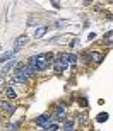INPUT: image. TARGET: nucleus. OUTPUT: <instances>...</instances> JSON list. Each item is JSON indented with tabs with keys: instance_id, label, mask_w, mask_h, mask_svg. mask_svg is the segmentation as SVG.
<instances>
[{
	"instance_id": "f03ea898",
	"label": "nucleus",
	"mask_w": 113,
	"mask_h": 131,
	"mask_svg": "<svg viewBox=\"0 0 113 131\" xmlns=\"http://www.w3.org/2000/svg\"><path fill=\"white\" fill-rule=\"evenodd\" d=\"M12 78H14V82H17V83H26V82H28V72H26V65L17 63L14 73H12Z\"/></svg>"
},
{
	"instance_id": "39448f33",
	"label": "nucleus",
	"mask_w": 113,
	"mask_h": 131,
	"mask_svg": "<svg viewBox=\"0 0 113 131\" xmlns=\"http://www.w3.org/2000/svg\"><path fill=\"white\" fill-rule=\"evenodd\" d=\"M14 65H17V60H15V54L12 56V58H9L7 61H5V65L2 67V73H7V72L10 70V68L14 67Z\"/></svg>"
},
{
	"instance_id": "1a4fd4ad",
	"label": "nucleus",
	"mask_w": 113,
	"mask_h": 131,
	"mask_svg": "<svg viewBox=\"0 0 113 131\" xmlns=\"http://www.w3.org/2000/svg\"><path fill=\"white\" fill-rule=\"evenodd\" d=\"M46 31H48V27H46V26H41V27H38V29L34 31L33 36H34V39H41L45 34H46Z\"/></svg>"
},
{
	"instance_id": "2eb2a0df",
	"label": "nucleus",
	"mask_w": 113,
	"mask_h": 131,
	"mask_svg": "<svg viewBox=\"0 0 113 131\" xmlns=\"http://www.w3.org/2000/svg\"><path fill=\"white\" fill-rule=\"evenodd\" d=\"M67 60H69V63H77V56L75 54H67Z\"/></svg>"
},
{
	"instance_id": "f8f14e48",
	"label": "nucleus",
	"mask_w": 113,
	"mask_h": 131,
	"mask_svg": "<svg viewBox=\"0 0 113 131\" xmlns=\"http://www.w3.org/2000/svg\"><path fill=\"white\" fill-rule=\"evenodd\" d=\"M43 129H46V131H57V129H60V128H58V124H53V123H48V124H46V126H45Z\"/></svg>"
},
{
	"instance_id": "ddd939ff",
	"label": "nucleus",
	"mask_w": 113,
	"mask_h": 131,
	"mask_svg": "<svg viewBox=\"0 0 113 131\" xmlns=\"http://www.w3.org/2000/svg\"><path fill=\"white\" fill-rule=\"evenodd\" d=\"M91 58H94V61H96V63H99V61L103 60V56H101V53H96V51H93V53H91Z\"/></svg>"
},
{
	"instance_id": "9b49d317",
	"label": "nucleus",
	"mask_w": 113,
	"mask_h": 131,
	"mask_svg": "<svg viewBox=\"0 0 113 131\" xmlns=\"http://www.w3.org/2000/svg\"><path fill=\"white\" fill-rule=\"evenodd\" d=\"M5 95H7L9 99H15V97H17V94L14 92V89H12V87H7V89H5Z\"/></svg>"
},
{
	"instance_id": "9d476101",
	"label": "nucleus",
	"mask_w": 113,
	"mask_h": 131,
	"mask_svg": "<svg viewBox=\"0 0 113 131\" xmlns=\"http://www.w3.org/2000/svg\"><path fill=\"white\" fill-rule=\"evenodd\" d=\"M14 54H17V53H14V51H7V53H4L2 56H0V63H5L9 58H12Z\"/></svg>"
},
{
	"instance_id": "4468645a",
	"label": "nucleus",
	"mask_w": 113,
	"mask_h": 131,
	"mask_svg": "<svg viewBox=\"0 0 113 131\" xmlns=\"http://www.w3.org/2000/svg\"><path fill=\"white\" fill-rule=\"evenodd\" d=\"M106 119H108V114H106V112H101V114L96 117V121H98V123H105Z\"/></svg>"
},
{
	"instance_id": "20e7f679",
	"label": "nucleus",
	"mask_w": 113,
	"mask_h": 131,
	"mask_svg": "<svg viewBox=\"0 0 113 131\" xmlns=\"http://www.w3.org/2000/svg\"><path fill=\"white\" fill-rule=\"evenodd\" d=\"M28 41H29V38H28V36H19V38L15 39V43H14V53H19L21 49L24 48L26 44H28Z\"/></svg>"
},
{
	"instance_id": "423d86ee",
	"label": "nucleus",
	"mask_w": 113,
	"mask_h": 131,
	"mask_svg": "<svg viewBox=\"0 0 113 131\" xmlns=\"http://www.w3.org/2000/svg\"><path fill=\"white\" fill-rule=\"evenodd\" d=\"M0 106H2V109H4L7 114H14V112H15V106H14V104H10L9 101H2Z\"/></svg>"
},
{
	"instance_id": "0eeeda50",
	"label": "nucleus",
	"mask_w": 113,
	"mask_h": 131,
	"mask_svg": "<svg viewBox=\"0 0 113 131\" xmlns=\"http://www.w3.org/2000/svg\"><path fill=\"white\" fill-rule=\"evenodd\" d=\"M50 114H43V116H39V117H36V124H39L41 128H45L46 124L50 123Z\"/></svg>"
},
{
	"instance_id": "f3484780",
	"label": "nucleus",
	"mask_w": 113,
	"mask_h": 131,
	"mask_svg": "<svg viewBox=\"0 0 113 131\" xmlns=\"http://www.w3.org/2000/svg\"><path fill=\"white\" fill-rule=\"evenodd\" d=\"M79 44V39H74V41H72V43H70V48H75V46H77Z\"/></svg>"
},
{
	"instance_id": "dca6fc26",
	"label": "nucleus",
	"mask_w": 113,
	"mask_h": 131,
	"mask_svg": "<svg viewBox=\"0 0 113 131\" xmlns=\"http://www.w3.org/2000/svg\"><path fill=\"white\" fill-rule=\"evenodd\" d=\"M72 128H74V121H67L64 124V129H72Z\"/></svg>"
},
{
	"instance_id": "7ed1b4c3",
	"label": "nucleus",
	"mask_w": 113,
	"mask_h": 131,
	"mask_svg": "<svg viewBox=\"0 0 113 131\" xmlns=\"http://www.w3.org/2000/svg\"><path fill=\"white\" fill-rule=\"evenodd\" d=\"M69 67V60H67V54H58L57 60H55V72L57 73H64Z\"/></svg>"
},
{
	"instance_id": "f257e3e1",
	"label": "nucleus",
	"mask_w": 113,
	"mask_h": 131,
	"mask_svg": "<svg viewBox=\"0 0 113 131\" xmlns=\"http://www.w3.org/2000/svg\"><path fill=\"white\" fill-rule=\"evenodd\" d=\"M51 65V56L48 54H38V56H31L28 65H26V72L28 77H33L36 72H43Z\"/></svg>"
},
{
	"instance_id": "6e6552de",
	"label": "nucleus",
	"mask_w": 113,
	"mask_h": 131,
	"mask_svg": "<svg viewBox=\"0 0 113 131\" xmlns=\"http://www.w3.org/2000/svg\"><path fill=\"white\" fill-rule=\"evenodd\" d=\"M53 117H55V119H58V121H64V119H65V109L62 106H58L57 109H55Z\"/></svg>"
},
{
	"instance_id": "a211bd4d",
	"label": "nucleus",
	"mask_w": 113,
	"mask_h": 131,
	"mask_svg": "<svg viewBox=\"0 0 113 131\" xmlns=\"http://www.w3.org/2000/svg\"><path fill=\"white\" fill-rule=\"evenodd\" d=\"M9 128H10V129H17V128H19V124H17V123H12Z\"/></svg>"
},
{
	"instance_id": "6ab92c4d",
	"label": "nucleus",
	"mask_w": 113,
	"mask_h": 131,
	"mask_svg": "<svg viewBox=\"0 0 113 131\" xmlns=\"http://www.w3.org/2000/svg\"><path fill=\"white\" fill-rule=\"evenodd\" d=\"M0 80H2V78H0Z\"/></svg>"
}]
</instances>
